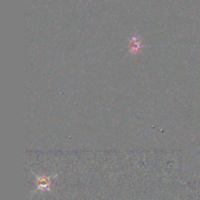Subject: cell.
Instances as JSON below:
<instances>
[{
	"label": "cell",
	"instance_id": "6da1fadb",
	"mask_svg": "<svg viewBox=\"0 0 200 200\" xmlns=\"http://www.w3.org/2000/svg\"><path fill=\"white\" fill-rule=\"evenodd\" d=\"M130 46H131L133 52H138V51L141 49V42H140V40L137 39V38H133L132 43Z\"/></svg>",
	"mask_w": 200,
	"mask_h": 200
}]
</instances>
